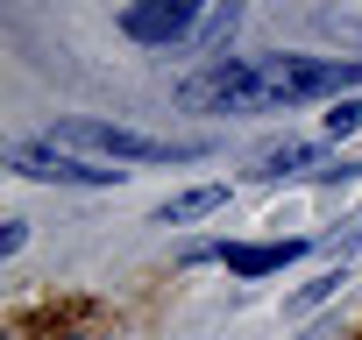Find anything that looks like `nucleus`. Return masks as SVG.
Instances as JSON below:
<instances>
[{
	"label": "nucleus",
	"mask_w": 362,
	"mask_h": 340,
	"mask_svg": "<svg viewBox=\"0 0 362 340\" xmlns=\"http://www.w3.org/2000/svg\"><path fill=\"white\" fill-rule=\"evenodd\" d=\"M348 85H362V57H214L199 78L177 85V99L199 114H270L341 99Z\"/></svg>",
	"instance_id": "f257e3e1"
},
{
	"label": "nucleus",
	"mask_w": 362,
	"mask_h": 340,
	"mask_svg": "<svg viewBox=\"0 0 362 340\" xmlns=\"http://www.w3.org/2000/svg\"><path fill=\"white\" fill-rule=\"evenodd\" d=\"M50 142L78 149V156H100V163H199L214 156V142H170V135H142V128H121V121H57Z\"/></svg>",
	"instance_id": "f03ea898"
},
{
	"label": "nucleus",
	"mask_w": 362,
	"mask_h": 340,
	"mask_svg": "<svg viewBox=\"0 0 362 340\" xmlns=\"http://www.w3.org/2000/svg\"><path fill=\"white\" fill-rule=\"evenodd\" d=\"M0 163L15 170V178H29V185H78V192H107V185H121L128 170L121 163H100V156H78V149H64V142H8L0 149Z\"/></svg>",
	"instance_id": "7ed1b4c3"
},
{
	"label": "nucleus",
	"mask_w": 362,
	"mask_h": 340,
	"mask_svg": "<svg viewBox=\"0 0 362 340\" xmlns=\"http://www.w3.org/2000/svg\"><path fill=\"white\" fill-rule=\"evenodd\" d=\"M214 0H128L121 8V36L142 43V50H185L199 36Z\"/></svg>",
	"instance_id": "20e7f679"
},
{
	"label": "nucleus",
	"mask_w": 362,
	"mask_h": 340,
	"mask_svg": "<svg viewBox=\"0 0 362 340\" xmlns=\"http://www.w3.org/2000/svg\"><path fill=\"white\" fill-rule=\"evenodd\" d=\"M235 277H270V269H284V262H298L305 255V241H228V248H214Z\"/></svg>",
	"instance_id": "39448f33"
},
{
	"label": "nucleus",
	"mask_w": 362,
	"mask_h": 340,
	"mask_svg": "<svg viewBox=\"0 0 362 340\" xmlns=\"http://www.w3.org/2000/svg\"><path fill=\"white\" fill-rule=\"evenodd\" d=\"M242 29V0H214V8H206V22H199V36L185 43L192 57H214V50H228V36Z\"/></svg>",
	"instance_id": "423d86ee"
},
{
	"label": "nucleus",
	"mask_w": 362,
	"mask_h": 340,
	"mask_svg": "<svg viewBox=\"0 0 362 340\" xmlns=\"http://www.w3.org/2000/svg\"><path fill=\"white\" fill-rule=\"evenodd\" d=\"M221 206H228V185H199V192H177L156 220H163V227H192V220H206V213H221Z\"/></svg>",
	"instance_id": "0eeeda50"
},
{
	"label": "nucleus",
	"mask_w": 362,
	"mask_h": 340,
	"mask_svg": "<svg viewBox=\"0 0 362 340\" xmlns=\"http://www.w3.org/2000/svg\"><path fill=\"white\" fill-rule=\"evenodd\" d=\"M313 163H320V142H277V149H263L256 178H305ZM313 178H320V170H313Z\"/></svg>",
	"instance_id": "6e6552de"
},
{
	"label": "nucleus",
	"mask_w": 362,
	"mask_h": 340,
	"mask_svg": "<svg viewBox=\"0 0 362 340\" xmlns=\"http://www.w3.org/2000/svg\"><path fill=\"white\" fill-rule=\"evenodd\" d=\"M341 284H348V262H341V269H320V277H313V284H305V291L291 298V312H313V305H327V298H334Z\"/></svg>",
	"instance_id": "1a4fd4ad"
},
{
	"label": "nucleus",
	"mask_w": 362,
	"mask_h": 340,
	"mask_svg": "<svg viewBox=\"0 0 362 340\" xmlns=\"http://www.w3.org/2000/svg\"><path fill=\"white\" fill-rule=\"evenodd\" d=\"M362 128V99H334V114H327V135L341 142V135H355Z\"/></svg>",
	"instance_id": "9d476101"
},
{
	"label": "nucleus",
	"mask_w": 362,
	"mask_h": 340,
	"mask_svg": "<svg viewBox=\"0 0 362 340\" xmlns=\"http://www.w3.org/2000/svg\"><path fill=\"white\" fill-rule=\"evenodd\" d=\"M22 241H29V220H8V227H0V255H22Z\"/></svg>",
	"instance_id": "9b49d317"
}]
</instances>
